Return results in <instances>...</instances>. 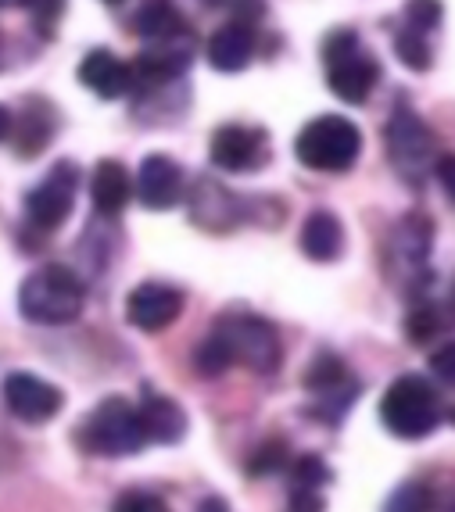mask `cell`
I'll use <instances>...</instances> for the list:
<instances>
[{"label":"cell","instance_id":"obj_1","mask_svg":"<svg viewBox=\"0 0 455 512\" xmlns=\"http://www.w3.org/2000/svg\"><path fill=\"white\" fill-rule=\"evenodd\" d=\"M323 69H327V86L344 104H366L380 83V61L362 47V36L348 26L327 33Z\"/></svg>","mask_w":455,"mask_h":512},{"label":"cell","instance_id":"obj_2","mask_svg":"<svg viewBox=\"0 0 455 512\" xmlns=\"http://www.w3.org/2000/svg\"><path fill=\"white\" fill-rule=\"evenodd\" d=\"M83 280L65 265H43L36 273L26 276L22 291H18V308L29 323L43 326H61L83 312Z\"/></svg>","mask_w":455,"mask_h":512},{"label":"cell","instance_id":"obj_3","mask_svg":"<svg viewBox=\"0 0 455 512\" xmlns=\"http://www.w3.org/2000/svg\"><path fill=\"white\" fill-rule=\"evenodd\" d=\"M294 154L312 172H348L362 154V129L344 115H319L301 126Z\"/></svg>","mask_w":455,"mask_h":512},{"label":"cell","instance_id":"obj_4","mask_svg":"<svg viewBox=\"0 0 455 512\" xmlns=\"http://www.w3.org/2000/svg\"><path fill=\"white\" fill-rule=\"evenodd\" d=\"M380 423L402 441H423L427 434H434L441 423V402L434 384H427L416 373L398 376L380 398Z\"/></svg>","mask_w":455,"mask_h":512},{"label":"cell","instance_id":"obj_5","mask_svg":"<svg viewBox=\"0 0 455 512\" xmlns=\"http://www.w3.org/2000/svg\"><path fill=\"white\" fill-rule=\"evenodd\" d=\"M212 337L230 355V366H248L255 373H276V366L284 359V344H280L276 326L269 319L248 316V312L219 319Z\"/></svg>","mask_w":455,"mask_h":512},{"label":"cell","instance_id":"obj_6","mask_svg":"<svg viewBox=\"0 0 455 512\" xmlns=\"http://www.w3.org/2000/svg\"><path fill=\"white\" fill-rule=\"evenodd\" d=\"M79 441H83L86 452L108 455V459H122V455L140 452L147 444L144 430H140L137 409L126 402V398H104L90 419L79 427Z\"/></svg>","mask_w":455,"mask_h":512},{"label":"cell","instance_id":"obj_7","mask_svg":"<svg viewBox=\"0 0 455 512\" xmlns=\"http://www.w3.org/2000/svg\"><path fill=\"white\" fill-rule=\"evenodd\" d=\"M384 144L391 165L402 172L405 180H423L434 169V133H430L427 122L409 104H398L391 111L384 129Z\"/></svg>","mask_w":455,"mask_h":512},{"label":"cell","instance_id":"obj_8","mask_svg":"<svg viewBox=\"0 0 455 512\" xmlns=\"http://www.w3.org/2000/svg\"><path fill=\"white\" fill-rule=\"evenodd\" d=\"M79 187V169L72 162H58L26 197V219L40 233L58 230L61 222L72 215Z\"/></svg>","mask_w":455,"mask_h":512},{"label":"cell","instance_id":"obj_9","mask_svg":"<svg viewBox=\"0 0 455 512\" xmlns=\"http://www.w3.org/2000/svg\"><path fill=\"white\" fill-rule=\"evenodd\" d=\"M208 158L223 172H255L269 162V133L258 126H219L208 144Z\"/></svg>","mask_w":455,"mask_h":512},{"label":"cell","instance_id":"obj_10","mask_svg":"<svg viewBox=\"0 0 455 512\" xmlns=\"http://www.w3.org/2000/svg\"><path fill=\"white\" fill-rule=\"evenodd\" d=\"M305 387L312 394H319V419H327V423H337V419L348 412V405L359 398V384H355V376L348 373L341 359L334 355H319L316 362L309 366L305 373Z\"/></svg>","mask_w":455,"mask_h":512},{"label":"cell","instance_id":"obj_11","mask_svg":"<svg viewBox=\"0 0 455 512\" xmlns=\"http://www.w3.org/2000/svg\"><path fill=\"white\" fill-rule=\"evenodd\" d=\"M4 402H8L11 416L22 419V423H51L54 416L61 412V391L51 384V380H43L36 373H11L4 380Z\"/></svg>","mask_w":455,"mask_h":512},{"label":"cell","instance_id":"obj_12","mask_svg":"<svg viewBox=\"0 0 455 512\" xmlns=\"http://www.w3.org/2000/svg\"><path fill=\"white\" fill-rule=\"evenodd\" d=\"M180 312H183V294L158 280L140 283L126 298V319L144 333H158L165 326H172L180 319Z\"/></svg>","mask_w":455,"mask_h":512},{"label":"cell","instance_id":"obj_13","mask_svg":"<svg viewBox=\"0 0 455 512\" xmlns=\"http://www.w3.org/2000/svg\"><path fill=\"white\" fill-rule=\"evenodd\" d=\"M137 197L140 205L151 212L176 208L183 197V169L172 162L169 154H147L137 172Z\"/></svg>","mask_w":455,"mask_h":512},{"label":"cell","instance_id":"obj_14","mask_svg":"<svg viewBox=\"0 0 455 512\" xmlns=\"http://www.w3.org/2000/svg\"><path fill=\"white\" fill-rule=\"evenodd\" d=\"M205 54H208V65L215 72H226V76L248 69L251 58H255V29H251L248 18H233V22L215 29L208 36Z\"/></svg>","mask_w":455,"mask_h":512},{"label":"cell","instance_id":"obj_15","mask_svg":"<svg viewBox=\"0 0 455 512\" xmlns=\"http://www.w3.org/2000/svg\"><path fill=\"white\" fill-rule=\"evenodd\" d=\"M79 83L86 90H94L104 101H119V97L133 94V72H129V61L115 58L112 51H90L83 61H79Z\"/></svg>","mask_w":455,"mask_h":512},{"label":"cell","instance_id":"obj_16","mask_svg":"<svg viewBox=\"0 0 455 512\" xmlns=\"http://www.w3.org/2000/svg\"><path fill=\"white\" fill-rule=\"evenodd\" d=\"M190 51L187 47H176V43H155L147 47L137 61H129V72H133V90H155V86L176 83V79L187 72Z\"/></svg>","mask_w":455,"mask_h":512},{"label":"cell","instance_id":"obj_17","mask_svg":"<svg viewBox=\"0 0 455 512\" xmlns=\"http://www.w3.org/2000/svg\"><path fill=\"white\" fill-rule=\"evenodd\" d=\"M301 255L309 258V262H337V258L344 255V222L337 219L334 212H327V208H316V212L305 219V226H301Z\"/></svg>","mask_w":455,"mask_h":512},{"label":"cell","instance_id":"obj_18","mask_svg":"<svg viewBox=\"0 0 455 512\" xmlns=\"http://www.w3.org/2000/svg\"><path fill=\"white\" fill-rule=\"evenodd\" d=\"M140 416V430H144L147 441H158V444H176L183 434H187V416L183 409L172 398L165 394H144V402L137 409Z\"/></svg>","mask_w":455,"mask_h":512},{"label":"cell","instance_id":"obj_19","mask_svg":"<svg viewBox=\"0 0 455 512\" xmlns=\"http://www.w3.org/2000/svg\"><path fill=\"white\" fill-rule=\"evenodd\" d=\"M90 197L101 215H119L133 197V180H129L126 165L112 162V158L97 162L94 176H90Z\"/></svg>","mask_w":455,"mask_h":512},{"label":"cell","instance_id":"obj_20","mask_svg":"<svg viewBox=\"0 0 455 512\" xmlns=\"http://www.w3.org/2000/svg\"><path fill=\"white\" fill-rule=\"evenodd\" d=\"M133 33L144 36L147 43H176L187 36V18L172 0H147L133 18Z\"/></svg>","mask_w":455,"mask_h":512},{"label":"cell","instance_id":"obj_21","mask_svg":"<svg viewBox=\"0 0 455 512\" xmlns=\"http://www.w3.org/2000/svg\"><path fill=\"white\" fill-rule=\"evenodd\" d=\"M54 126H58V119H54L51 104H43V101L26 104V111L18 115V122L11 119V137H15V151L22 154V158H33V154H40L43 147L51 144Z\"/></svg>","mask_w":455,"mask_h":512},{"label":"cell","instance_id":"obj_22","mask_svg":"<svg viewBox=\"0 0 455 512\" xmlns=\"http://www.w3.org/2000/svg\"><path fill=\"white\" fill-rule=\"evenodd\" d=\"M190 208H194V219H198L201 226H208V230H226V226L237 219V197L212 180L198 183Z\"/></svg>","mask_w":455,"mask_h":512},{"label":"cell","instance_id":"obj_23","mask_svg":"<svg viewBox=\"0 0 455 512\" xmlns=\"http://www.w3.org/2000/svg\"><path fill=\"white\" fill-rule=\"evenodd\" d=\"M430 237H434L430 222L423 219V215H409V219L398 222L395 237H391V255L402 258L405 265H416V269H423V262H427V251H430Z\"/></svg>","mask_w":455,"mask_h":512},{"label":"cell","instance_id":"obj_24","mask_svg":"<svg viewBox=\"0 0 455 512\" xmlns=\"http://www.w3.org/2000/svg\"><path fill=\"white\" fill-rule=\"evenodd\" d=\"M445 22V4L441 0H405L402 8V29H413L420 36H434Z\"/></svg>","mask_w":455,"mask_h":512},{"label":"cell","instance_id":"obj_25","mask_svg":"<svg viewBox=\"0 0 455 512\" xmlns=\"http://www.w3.org/2000/svg\"><path fill=\"white\" fill-rule=\"evenodd\" d=\"M395 54L405 69H413V72H427L430 65H434V47H430V40L413 33V29H402V26L395 29Z\"/></svg>","mask_w":455,"mask_h":512},{"label":"cell","instance_id":"obj_26","mask_svg":"<svg viewBox=\"0 0 455 512\" xmlns=\"http://www.w3.org/2000/svg\"><path fill=\"white\" fill-rule=\"evenodd\" d=\"M441 330H445V316H441V308H434V305H416L413 312H409V319H405V333H409L413 344L434 341Z\"/></svg>","mask_w":455,"mask_h":512},{"label":"cell","instance_id":"obj_27","mask_svg":"<svg viewBox=\"0 0 455 512\" xmlns=\"http://www.w3.org/2000/svg\"><path fill=\"white\" fill-rule=\"evenodd\" d=\"M291 477H294V487H309V491H323V487L334 480V473H330V466L319 455H301V459H294L291 466Z\"/></svg>","mask_w":455,"mask_h":512},{"label":"cell","instance_id":"obj_28","mask_svg":"<svg viewBox=\"0 0 455 512\" xmlns=\"http://www.w3.org/2000/svg\"><path fill=\"white\" fill-rule=\"evenodd\" d=\"M430 487L423 480H409L395 491V495L387 498L384 512H430Z\"/></svg>","mask_w":455,"mask_h":512},{"label":"cell","instance_id":"obj_29","mask_svg":"<svg viewBox=\"0 0 455 512\" xmlns=\"http://www.w3.org/2000/svg\"><path fill=\"white\" fill-rule=\"evenodd\" d=\"M22 8L33 15V26L43 36H51L54 26L61 22V15H65V0H22Z\"/></svg>","mask_w":455,"mask_h":512},{"label":"cell","instance_id":"obj_30","mask_svg":"<svg viewBox=\"0 0 455 512\" xmlns=\"http://www.w3.org/2000/svg\"><path fill=\"white\" fill-rule=\"evenodd\" d=\"M198 369L201 373H208V376H219V373H226V369H230V355H226L223 351V344L215 341L212 333H208V341L201 344L198 348Z\"/></svg>","mask_w":455,"mask_h":512},{"label":"cell","instance_id":"obj_31","mask_svg":"<svg viewBox=\"0 0 455 512\" xmlns=\"http://www.w3.org/2000/svg\"><path fill=\"white\" fill-rule=\"evenodd\" d=\"M115 512H169V509H165L162 498L147 495V491H129V495L119 498Z\"/></svg>","mask_w":455,"mask_h":512},{"label":"cell","instance_id":"obj_32","mask_svg":"<svg viewBox=\"0 0 455 512\" xmlns=\"http://www.w3.org/2000/svg\"><path fill=\"white\" fill-rule=\"evenodd\" d=\"M430 369H434L438 380H445L448 387H455V341L441 344V348L430 355Z\"/></svg>","mask_w":455,"mask_h":512},{"label":"cell","instance_id":"obj_33","mask_svg":"<svg viewBox=\"0 0 455 512\" xmlns=\"http://www.w3.org/2000/svg\"><path fill=\"white\" fill-rule=\"evenodd\" d=\"M276 470H284V448H280V444H269L266 452H258L255 459H251V473H255V477L276 473Z\"/></svg>","mask_w":455,"mask_h":512},{"label":"cell","instance_id":"obj_34","mask_svg":"<svg viewBox=\"0 0 455 512\" xmlns=\"http://www.w3.org/2000/svg\"><path fill=\"white\" fill-rule=\"evenodd\" d=\"M323 491H309V487H294L291 491V512H323Z\"/></svg>","mask_w":455,"mask_h":512},{"label":"cell","instance_id":"obj_35","mask_svg":"<svg viewBox=\"0 0 455 512\" xmlns=\"http://www.w3.org/2000/svg\"><path fill=\"white\" fill-rule=\"evenodd\" d=\"M434 176H438L445 197L455 205V154H441L438 162H434Z\"/></svg>","mask_w":455,"mask_h":512},{"label":"cell","instance_id":"obj_36","mask_svg":"<svg viewBox=\"0 0 455 512\" xmlns=\"http://www.w3.org/2000/svg\"><path fill=\"white\" fill-rule=\"evenodd\" d=\"M198 512H230L226 509V502L223 498H205V502H201V509Z\"/></svg>","mask_w":455,"mask_h":512},{"label":"cell","instance_id":"obj_37","mask_svg":"<svg viewBox=\"0 0 455 512\" xmlns=\"http://www.w3.org/2000/svg\"><path fill=\"white\" fill-rule=\"evenodd\" d=\"M8 137H11V111L0 108V140H8Z\"/></svg>","mask_w":455,"mask_h":512},{"label":"cell","instance_id":"obj_38","mask_svg":"<svg viewBox=\"0 0 455 512\" xmlns=\"http://www.w3.org/2000/svg\"><path fill=\"white\" fill-rule=\"evenodd\" d=\"M15 4H22V0H0V8H15Z\"/></svg>","mask_w":455,"mask_h":512},{"label":"cell","instance_id":"obj_39","mask_svg":"<svg viewBox=\"0 0 455 512\" xmlns=\"http://www.w3.org/2000/svg\"><path fill=\"white\" fill-rule=\"evenodd\" d=\"M0 65H4V36H0Z\"/></svg>","mask_w":455,"mask_h":512},{"label":"cell","instance_id":"obj_40","mask_svg":"<svg viewBox=\"0 0 455 512\" xmlns=\"http://www.w3.org/2000/svg\"><path fill=\"white\" fill-rule=\"evenodd\" d=\"M452 316H455V291H452Z\"/></svg>","mask_w":455,"mask_h":512},{"label":"cell","instance_id":"obj_41","mask_svg":"<svg viewBox=\"0 0 455 512\" xmlns=\"http://www.w3.org/2000/svg\"><path fill=\"white\" fill-rule=\"evenodd\" d=\"M104 4H122V0H104Z\"/></svg>","mask_w":455,"mask_h":512}]
</instances>
